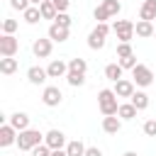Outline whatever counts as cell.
Returning a JSON list of instances; mask_svg holds the SVG:
<instances>
[{
	"label": "cell",
	"instance_id": "cell-1",
	"mask_svg": "<svg viewBox=\"0 0 156 156\" xmlns=\"http://www.w3.org/2000/svg\"><path fill=\"white\" fill-rule=\"evenodd\" d=\"M98 107H100V112L107 117V115H117V110H119V98H117V93L112 90V88H102L100 93H98Z\"/></svg>",
	"mask_w": 156,
	"mask_h": 156
},
{
	"label": "cell",
	"instance_id": "cell-2",
	"mask_svg": "<svg viewBox=\"0 0 156 156\" xmlns=\"http://www.w3.org/2000/svg\"><path fill=\"white\" fill-rule=\"evenodd\" d=\"M39 144H44V134L39 132V129H24V132H20L17 134V146H20V151H32L34 146H39Z\"/></svg>",
	"mask_w": 156,
	"mask_h": 156
},
{
	"label": "cell",
	"instance_id": "cell-3",
	"mask_svg": "<svg viewBox=\"0 0 156 156\" xmlns=\"http://www.w3.org/2000/svg\"><path fill=\"white\" fill-rule=\"evenodd\" d=\"M107 34H110V27H107V22H98V24H95V29L88 34V46H90L93 51L102 49V46H105V39H107Z\"/></svg>",
	"mask_w": 156,
	"mask_h": 156
},
{
	"label": "cell",
	"instance_id": "cell-4",
	"mask_svg": "<svg viewBox=\"0 0 156 156\" xmlns=\"http://www.w3.org/2000/svg\"><path fill=\"white\" fill-rule=\"evenodd\" d=\"M132 80H134V85L146 88V85L154 83V71H151L149 66H144V63H136V66L132 68Z\"/></svg>",
	"mask_w": 156,
	"mask_h": 156
},
{
	"label": "cell",
	"instance_id": "cell-5",
	"mask_svg": "<svg viewBox=\"0 0 156 156\" xmlns=\"http://www.w3.org/2000/svg\"><path fill=\"white\" fill-rule=\"evenodd\" d=\"M112 32L117 34L119 41H132V37H134V22L132 20H115Z\"/></svg>",
	"mask_w": 156,
	"mask_h": 156
},
{
	"label": "cell",
	"instance_id": "cell-6",
	"mask_svg": "<svg viewBox=\"0 0 156 156\" xmlns=\"http://www.w3.org/2000/svg\"><path fill=\"white\" fill-rule=\"evenodd\" d=\"M61 100H63V93L58 90V85H46V88L41 90V102H44L46 107H58Z\"/></svg>",
	"mask_w": 156,
	"mask_h": 156
},
{
	"label": "cell",
	"instance_id": "cell-7",
	"mask_svg": "<svg viewBox=\"0 0 156 156\" xmlns=\"http://www.w3.org/2000/svg\"><path fill=\"white\" fill-rule=\"evenodd\" d=\"M20 51V39L15 34H2L0 37V56H15Z\"/></svg>",
	"mask_w": 156,
	"mask_h": 156
},
{
	"label": "cell",
	"instance_id": "cell-8",
	"mask_svg": "<svg viewBox=\"0 0 156 156\" xmlns=\"http://www.w3.org/2000/svg\"><path fill=\"white\" fill-rule=\"evenodd\" d=\"M44 144L49 146V149H66V134L61 132V129H49L46 134H44Z\"/></svg>",
	"mask_w": 156,
	"mask_h": 156
},
{
	"label": "cell",
	"instance_id": "cell-9",
	"mask_svg": "<svg viewBox=\"0 0 156 156\" xmlns=\"http://www.w3.org/2000/svg\"><path fill=\"white\" fill-rule=\"evenodd\" d=\"M51 49H54V41L46 37V39H34V44H32V54L37 56V58H46V56H51Z\"/></svg>",
	"mask_w": 156,
	"mask_h": 156
},
{
	"label": "cell",
	"instance_id": "cell-10",
	"mask_svg": "<svg viewBox=\"0 0 156 156\" xmlns=\"http://www.w3.org/2000/svg\"><path fill=\"white\" fill-rule=\"evenodd\" d=\"M17 129L7 122V124H2L0 127V146H12V144H17Z\"/></svg>",
	"mask_w": 156,
	"mask_h": 156
},
{
	"label": "cell",
	"instance_id": "cell-11",
	"mask_svg": "<svg viewBox=\"0 0 156 156\" xmlns=\"http://www.w3.org/2000/svg\"><path fill=\"white\" fill-rule=\"evenodd\" d=\"M46 78H49V71L41 68V66H32V68L27 71V80H29L32 85H44Z\"/></svg>",
	"mask_w": 156,
	"mask_h": 156
},
{
	"label": "cell",
	"instance_id": "cell-12",
	"mask_svg": "<svg viewBox=\"0 0 156 156\" xmlns=\"http://www.w3.org/2000/svg\"><path fill=\"white\" fill-rule=\"evenodd\" d=\"M112 90L117 93V98H132L136 88H134V80H129V78H119V80L115 83Z\"/></svg>",
	"mask_w": 156,
	"mask_h": 156
},
{
	"label": "cell",
	"instance_id": "cell-13",
	"mask_svg": "<svg viewBox=\"0 0 156 156\" xmlns=\"http://www.w3.org/2000/svg\"><path fill=\"white\" fill-rule=\"evenodd\" d=\"M46 71H49V78H66V73H68V63L61 61V58H54V61L46 66Z\"/></svg>",
	"mask_w": 156,
	"mask_h": 156
},
{
	"label": "cell",
	"instance_id": "cell-14",
	"mask_svg": "<svg viewBox=\"0 0 156 156\" xmlns=\"http://www.w3.org/2000/svg\"><path fill=\"white\" fill-rule=\"evenodd\" d=\"M102 129H105L107 134H117V132L122 129V117H119V115H107V117H102Z\"/></svg>",
	"mask_w": 156,
	"mask_h": 156
},
{
	"label": "cell",
	"instance_id": "cell-15",
	"mask_svg": "<svg viewBox=\"0 0 156 156\" xmlns=\"http://www.w3.org/2000/svg\"><path fill=\"white\" fill-rule=\"evenodd\" d=\"M154 22H149V20H139V22H134V34L136 37H141V39H146V37H154Z\"/></svg>",
	"mask_w": 156,
	"mask_h": 156
},
{
	"label": "cell",
	"instance_id": "cell-16",
	"mask_svg": "<svg viewBox=\"0 0 156 156\" xmlns=\"http://www.w3.org/2000/svg\"><path fill=\"white\" fill-rule=\"evenodd\" d=\"M68 29H71V27H61V24L51 22V27H49V39L61 44V41H66V39H68Z\"/></svg>",
	"mask_w": 156,
	"mask_h": 156
},
{
	"label": "cell",
	"instance_id": "cell-17",
	"mask_svg": "<svg viewBox=\"0 0 156 156\" xmlns=\"http://www.w3.org/2000/svg\"><path fill=\"white\" fill-rule=\"evenodd\" d=\"M10 124L17 132H24V129H29V115L27 112H12L10 115Z\"/></svg>",
	"mask_w": 156,
	"mask_h": 156
},
{
	"label": "cell",
	"instance_id": "cell-18",
	"mask_svg": "<svg viewBox=\"0 0 156 156\" xmlns=\"http://www.w3.org/2000/svg\"><path fill=\"white\" fill-rule=\"evenodd\" d=\"M139 20H156V0H144L139 10Z\"/></svg>",
	"mask_w": 156,
	"mask_h": 156
},
{
	"label": "cell",
	"instance_id": "cell-19",
	"mask_svg": "<svg viewBox=\"0 0 156 156\" xmlns=\"http://www.w3.org/2000/svg\"><path fill=\"white\" fill-rule=\"evenodd\" d=\"M22 17H24V22H27V24H37L39 20H44V17H41V10H39V5H29V7L22 12Z\"/></svg>",
	"mask_w": 156,
	"mask_h": 156
},
{
	"label": "cell",
	"instance_id": "cell-20",
	"mask_svg": "<svg viewBox=\"0 0 156 156\" xmlns=\"http://www.w3.org/2000/svg\"><path fill=\"white\" fill-rule=\"evenodd\" d=\"M17 58L15 56H2L0 58V73H5V76H12L15 71H17Z\"/></svg>",
	"mask_w": 156,
	"mask_h": 156
},
{
	"label": "cell",
	"instance_id": "cell-21",
	"mask_svg": "<svg viewBox=\"0 0 156 156\" xmlns=\"http://www.w3.org/2000/svg\"><path fill=\"white\" fill-rule=\"evenodd\" d=\"M129 102L141 112V110H146V107H149V95H146L144 90H134V95L129 98Z\"/></svg>",
	"mask_w": 156,
	"mask_h": 156
},
{
	"label": "cell",
	"instance_id": "cell-22",
	"mask_svg": "<svg viewBox=\"0 0 156 156\" xmlns=\"http://www.w3.org/2000/svg\"><path fill=\"white\" fill-rule=\"evenodd\" d=\"M122 73H124V68H122L119 63H107V66H105V78L112 80V83H117V80L122 78Z\"/></svg>",
	"mask_w": 156,
	"mask_h": 156
},
{
	"label": "cell",
	"instance_id": "cell-23",
	"mask_svg": "<svg viewBox=\"0 0 156 156\" xmlns=\"http://www.w3.org/2000/svg\"><path fill=\"white\" fill-rule=\"evenodd\" d=\"M85 149H88V146H85L80 139H73V141L66 144V154H68V156H85Z\"/></svg>",
	"mask_w": 156,
	"mask_h": 156
},
{
	"label": "cell",
	"instance_id": "cell-24",
	"mask_svg": "<svg viewBox=\"0 0 156 156\" xmlns=\"http://www.w3.org/2000/svg\"><path fill=\"white\" fill-rule=\"evenodd\" d=\"M39 10H41V17H44V20H56V15H58V10H56V5H54L51 0H44V2L39 5Z\"/></svg>",
	"mask_w": 156,
	"mask_h": 156
},
{
	"label": "cell",
	"instance_id": "cell-25",
	"mask_svg": "<svg viewBox=\"0 0 156 156\" xmlns=\"http://www.w3.org/2000/svg\"><path fill=\"white\" fill-rule=\"evenodd\" d=\"M136 112H139V110H136L132 102H119V110H117V115H119L122 119H134V117H136Z\"/></svg>",
	"mask_w": 156,
	"mask_h": 156
},
{
	"label": "cell",
	"instance_id": "cell-26",
	"mask_svg": "<svg viewBox=\"0 0 156 156\" xmlns=\"http://www.w3.org/2000/svg\"><path fill=\"white\" fill-rule=\"evenodd\" d=\"M66 80H68V85H73V88H80V85L85 83V73H78V71H68V73H66Z\"/></svg>",
	"mask_w": 156,
	"mask_h": 156
},
{
	"label": "cell",
	"instance_id": "cell-27",
	"mask_svg": "<svg viewBox=\"0 0 156 156\" xmlns=\"http://www.w3.org/2000/svg\"><path fill=\"white\" fill-rule=\"evenodd\" d=\"M100 5L110 12V17H117V15H119V10H122V2H119V0H102Z\"/></svg>",
	"mask_w": 156,
	"mask_h": 156
},
{
	"label": "cell",
	"instance_id": "cell-28",
	"mask_svg": "<svg viewBox=\"0 0 156 156\" xmlns=\"http://www.w3.org/2000/svg\"><path fill=\"white\" fill-rule=\"evenodd\" d=\"M68 71L85 73V71H88V63H85V58H71V61H68Z\"/></svg>",
	"mask_w": 156,
	"mask_h": 156
},
{
	"label": "cell",
	"instance_id": "cell-29",
	"mask_svg": "<svg viewBox=\"0 0 156 156\" xmlns=\"http://www.w3.org/2000/svg\"><path fill=\"white\" fill-rule=\"evenodd\" d=\"M132 54H134V51H132V44H129V41H119V44H117V56H119V58L132 56Z\"/></svg>",
	"mask_w": 156,
	"mask_h": 156
},
{
	"label": "cell",
	"instance_id": "cell-30",
	"mask_svg": "<svg viewBox=\"0 0 156 156\" xmlns=\"http://www.w3.org/2000/svg\"><path fill=\"white\" fill-rule=\"evenodd\" d=\"M93 17H95L98 22H107V20H110V12H107L102 5H98V7L93 10Z\"/></svg>",
	"mask_w": 156,
	"mask_h": 156
},
{
	"label": "cell",
	"instance_id": "cell-31",
	"mask_svg": "<svg viewBox=\"0 0 156 156\" xmlns=\"http://www.w3.org/2000/svg\"><path fill=\"white\" fill-rule=\"evenodd\" d=\"M17 32V20H2V34H15Z\"/></svg>",
	"mask_w": 156,
	"mask_h": 156
},
{
	"label": "cell",
	"instance_id": "cell-32",
	"mask_svg": "<svg viewBox=\"0 0 156 156\" xmlns=\"http://www.w3.org/2000/svg\"><path fill=\"white\" fill-rule=\"evenodd\" d=\"M51 151H54V149H49L46 144H39V146H34L29 154H32V156H51Z\"/></svg>",
	"mask_w": 156,
	"mask_h": 156
},
{
	"label": "cell",
	"instance_id": "cell-33",
	"mask_svg": "<svg viewBox=\"0 0 156 156\" xmlns=\"http://www.w3.org/2000/svg\"><path fill=\"white\" fill-rule=\"evenodd\" d=\"M54 22H56V24H61V27H71V22H73V20H71V15H68V12H58Z\"/></svg>",
	"mask_w": 156,
	"mask_h": 156
},
{
	"label": "cell",
	"instance_id": "cell-34",
	"mask_svg": "<svg viewBox=\"0 0 156 156\" xmlns=\"http://www.w3.org/2000/svg\"><path fill=\"white\" fill-rule=\"evenodd\" d=\"M29 5H32V0H10V7L12 10H20V12H24Z\"/></svg>",
	"mask_w": 156,
	"mask_h": 156
},
{
	"label": "cell",
	"instance_id": "cell-35",
	"mask_svg": "<svg viewBox=\"0 0 156 156\" xmlns=\"http://www.w3.org/2000/svg\"><path fill=\"white\" fill-rule=\"evenodd\" d=\"M119 66H122V68H129V71H132V68L136 66V56L132 54V56H124V58H119Z\"/></svg>",
	"mask_w": 156,
	"mask_h": 156
},
{
	"label": "cell",
	"instance_id": "cell-36",
	"mask_svg": "<svg viewBox=\"0 0 156 156\" xmlns=\"http://www.w3.org/2000/svg\"><path fill=\"white\" fill-rule=\"evenodd\" d=\"M144 134L146 136H156V119H146L144 122Z\"/></svg>",
	"mask_w": 156,
	"mask_h": 156
},
{
	"label": "cell",
	"instance_id": "cell-37",
	"mask_svg": "<svg viewBox=\"0 0 156 156\" xmlns=\"http://www.w3.org/2000/svg\"><path fill=\"white\" fill-rule=\"evenodd\" d=\"M51 2L56 5V10H58V12H66V10H68V5H71V0H51Z\"/></svg>",
	"mask_w": 156,
	"mask_h": 156
},
{
	"label": "cell",
	"instance_id": "cell-38",
	"mask_svg": "<svg viewBox=\"0 0 156 156\" xmlns=\"http://www.w3.org/2000/svg\"><path fill=\"white\" fill-rule=\"evenodd\" d=\"M85 156H102V151H100L98 146H88V149H85Z\"/></svg>",
	"mask_w": 156,
	"mask_h": 156
},
{
	"label": "cell",
	"instance_id": "cell-39",
	"mask_svg": "<svg viewBox=\"0 0 156 156\" xmlns=\"http://www.w3.org/2000/svg\"><path fill=\"white\" fill-rule=\"evenodd\" d=\"M51 156H68V154H66V149H54Z\"/></svg>",
	"mask_w": 156,
	"mask_h": 156
},
{
	"label": "cell",
	"instance_id": "cell-40",
	"mask_svg": "<svg viewBox=\"0 0 156 156\" xmlns=\"http://www.w3.org/2000/svg\"><path fill=\"white\" fill-rule=\"evenodd\" d=\"M122 156H139V154H136V151H124Z\"/></svg>",
	"mask_w": 156,
	"mask_h": 156
},
{
	"label": "cell",
	"instance_id": "cell-41",
	"mask_svg": "<svg viewBox=\"0 0 156 156\" xmlns=\"http://www.w3.org/2000/svg\"><path fill=\"white\" fill-rule=\"evenodd\" d=\"M41 2H44V0H32V5H41Z\"/></svg>",
	"mask_w": 156,
	"mask_h": 156
},
{
	"label": "cell",
	"instance_id": "cell-42",
	"mask_svg": "<svg viewBox=\"0 0 156 156\" xmlns=\"http://www.w3.org/2000/svg\"><path fill=\"white\" fill-rule=\"evenodd\" d=\"M154 37H156V29H154Z\"/></svg>",
	"mask_w": 156,
	"mask_h": 156
}]
</instances>
